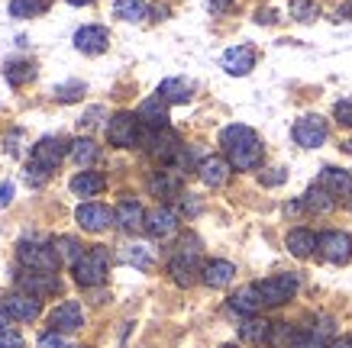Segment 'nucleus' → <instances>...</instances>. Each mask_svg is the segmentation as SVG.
Here are the masks:
<instances>
[{
	"label": "nucleus",
	"instance_id": "a19ab883",
	"mask_svg": "<svg viewBox=\"0 0 352 348\" xmlns=\"http://www.w3.org/2000/svg\"><path fill=\"white\" fill-rule=\"evenodd\" d=\"M333 116L340 119L342 126H352V100H340V104L333 106Z\"/></svg>",
	"mask_w": 352,
	"mask_h": 348
},
{
	"label": "nucleus",
	"instance_id": "72a5a7b5",
	"mask_svg": "<svg viewBox=\"0 0 352 348\" xmlns=\"http://www.w3.org/2000/svg\"><path fill=\"white\" fill-rule=\"evenodd\" d=\"M52 248H55V255H58V262H68V264H75L78 258H81V242L78 239H72V235H58L52 242Z\"/></svg>",
	"mask_w": 352,
	"mask_h": 348
},
{
	"label": "nucleus",
	"instance_id": "7ed1b4c3",
	"mask_svg": "<svg viewBox=\"0 0 352 348\" xmlns=\"http://www.w3.org/2000/svg\"><path fill=\"white\" fill-rule=\"evenodd\" d=\"M197 255H201L197 239H188V242L182 245V252L168 262V275L175 277V284L178 287H191L194 281H197V275L204 271V268H197Z\"/></svg>",
	"mask_w": 352,
	"mask_h": 348
},
{
	"label": "nucleus",
	"instance_id": "79ce46f5",
	"mask_svg": "<svg viewBox=\"0 0 352 348\" xmlns=\"http://www.w3.org/2000/svg\"><path fill=\"white\" fill-rule=\"evenodd\" d=\"M294 348H330V345L323 342V336H317V332H307V336H298Z\"/></svg>",
	"mask_w": 352,
	"mask_h": 348
},
{
	"label": "nucleus",
	"instance_id": "37998d69",
	"mask_svg": "<svg viewBox=\"0 0 352 348\" xmlns=\"http://www.w3.org/2000/svg\"><path fill=\"white\" fill-rule=\"evenodd\" d=\"M10 200H13V184L7 181V184H0V207H7Z\"/></svg>",
	"mask_w": 352,
	"mask_h": 348
},
{
	"label": "nucleus",
	"instance_id": "cd10ccee",
	"mask_svg": "<svg viewBox=\"0 0 352 348\" xmlns=\"http://www.w3.org/2000/svg\"><path fill=\"white\" fill-rule=\"evenodd\" d=\"M191 81H184V78H168V81H162L159 84V97L165 104H188L191 100Z\"/></svg>",
	"mask_w": 352,
	"mask_h": 348
},
{
	"label": "nucleus",
	"instance_id": "3c124183",
	"mask_svg": "<svg viewBox=\"0 0 352 348\" xmlns=\"http://www.w3.org/2000/svg\"><path fill=\"white\" fill-rule=\"evenodd\" d=\"M223 348H239V345H223Z\"/></svg>",
	"mask_w": 352,
	"mask_h": 348
},
{
	"label": "nucleus",
	"instance_id": "49530a36",
	"mask_svg": "<svg viewBox=\"0 0 352 348\" xmlns=\"http://www.w3.org/2000/svg\"><path fill=\"white\" fill-rule=\"evenodd\" d=\"M330 348H352V338H336Z\"/></svg>",
	"mask_w": 352,
	"mask_h": 348
},
{
	"label": "nucleus",
	"instance_id": "6e6552de",
	"mask_svg": "<svg viewBox=\"0 0 352 348\" xmlns=\"http://www.w3.org/2000/svg\"><path fill=\"white\" fill-rule=\"evenodd\" d=\"M0 310H3V313H7L10 319L30 323V319H36L39 313H43V300H39V297H32V294H23V290H16V294H7V297H3Z\"/></svg>",
	"mask_w": 352,
	"mask_h": 348
},
{
	"label": "nucleus",
	"instance_id": "412c9836",
	"mask_svg": "<svg viewBox=\"0 0 352 348\" xmlns=\"http://www.w3.org/2000/svg\"><path fill=\"white\" fill-rule=\"evenodd\" d=\"M320 187L327 190L330 197H352V174L342 168H323Z\"/></svg>",
	"mask_w": 352,
	"mask_h": 348
},
{
	"label": "nucleus",
	"instance_id": "b1692460",
	"mask_svg": "<svg viewBox=\"0 0 352 348\" xmlns=\"http://www.w3.org/2000/svg\"><path fill=\"white\" fill-rule=\"evenodd\" d=\"M68 187L78 197H97L100 190L107 187V181H104V174H97V171H78L75 178L68 181Z\"/></svg>",
	"mask_w": 352,
	"mask_h": 348
},
{
	"label": "nucleus",
	"instance_id": "2f4dec72",
	"mask_svg": "<svg viewBox=\"0 0 352 348\" xmlns=\"http://www.w3.org/2000/svg\"><path fill=\"white\" fill-rule=\"evenodd\" d=\"M120 262H126V264H133V268L149 271L152 264H155V258H152V252L146 248V245H126V248L120 252Z\"/></svg>",
	"mask_w": 352,
	"mask_h": 348
},
{
	"label": "nucleus",
	"instance_id": "20e7f679",
	"mask_svg": "<svg viewBox=\"0 0 352 348\" xmlns=\"http://www.w3.org/2000/svg\"><path fill=\"white\" fill-rule=\"evenodd\" d=\"M256 287H258L265 306H281L298 294V277L294 275H272V277H265V281H258Z\"/></svg>",
	"mask_w": 352,
	"mask_h": 348
},
{
	"label": "nucleus",
	"instance_id": "4be33fe9",
	"mask_svg": "<svg viewBox=\"0 0 352 348\" xmlns=\"http://www.w3.org/2000/svg\"><path fill=\"white\" fill-rule=\"evenodd\" d=\"M262 294H258L256 284H245L239 287L233 297H230V310H236V313H243V316H256L258 310H262Z\"/></svg>",
	"mask_w": 352,
	"mask_h": 348
},
{
	"label": "nucleus",
	"instance_id": "a18cd8bd",
	"mask_svg": "<svg viewBox=\"0 0 352 348\" xmlns=\"http://www.w3.org/2000/svg\"><path fill=\"white\" fill-rule=\"evenodd\" d=\"M230 3H233V0H207V7H210V10H217V13L230 10Z\"/></svg>",
	"mask_w": 352,
	"mask_h": 348
},
{
	"label": "nucleus",
	"instance_id": "5701e85b",
	"mask_svg": "<svg viewBox=\"0 0 352 348\" xmlns=\"http://www.w3.org/2000/svg\"><path fill=\"white\" fill-rule=\"evenodd\" d=\"M233 277H236V268L230 262H223V258H220V262H207L204 264V271H201V281L207 287H214V290L226 287Z\"/></svg>",
	"mask_w": 352,
	"mask_h": 348
},
{
	"label": "nucleus",
	"instance_id": "c03bdc74",
	"mask_svg": "<svg viewBox=\"0 0 352 348\" xmlns=\"http://www.w3.org/2000/svg\"><path fill=\"white\" fill-rule=\"evenodd\" d=\"M285 181V171L275 168V174H262V184H281Z\"/></svg>",
	"mask_w": 352,
	"mask_h": 348
},
{
	"label": "nucleus",
	"instance_id": "4468645a",
	"mask_svg": "<svg viewBox=\"0 0 352 348\" xmlns=\"http://www.w3.org/2000/svg\"><path fill=\"white\" fill-rule=\"evenodd\" d=\"M146 232L152 239H171L178 232V213L171 207H155L152 213H146Z\"/></svg>",
	"mask_w": 352,
	"mask_h": 348
},
{
	"label": "nucleus",
	"instance_id": "39448f33",
	"mask_svg": "<svg viewBox=\"0 0 352 348\" xmlns=\"http://www.w3.org/2000/svg\"><path fill=\"white\" fill-rule=\"evenodd\" d=\"M142 146L149 148L152 159L165 161V165H171V161L178 159V152H182V139L175 136L171 129H155V132H146V139H142Z\"/></svg>",
	"mask_w": 352,
	"mask_h": 348
},
{
	"label": "nucleus",
	"instance_id": "603ef678",
	"mask_svg": "<svg viewBox=\"0 0 352 348\" xmlns=\"http://www.w3.org/2000/svg\"><path fill=\"white\" fill-rule=\"evenodd\" d=\"M349 210H352V197H349Z\"/></svg>",
	"mask_w": 352,
	"mask_h": 348
},
{
	"label": "nucleus",
	"instance_id": "7c9ffc66",
	"mask_svg": "<svg viewBox=\"0 0 352 348\" xmlns=\"http://www.w3.org/2000/svg\"><path fill=\"white\" fill-rule=\"evenodd\" d=\"M45 10H49V0H10V16H16V20L43 16Z\"/></svg>",
	"mask_w": 352,
	"mask_h": 348
},
{
	"label": "nucleus",
	"instance_id": "bb28decb",
	"mask_svg": "<svg viewBox=\"0 0 352 348\" xmlns=\"http://www.w3.org/2000/svg\"><path fill=\"white\" fill-rule=\"evenodd\" d=\"M149 187L155 197H178V190H182V171H175V168L159 171V174L149 181Z\"/></svg>",
	"mask_w": 352,
	"mask_h": 348
},
{
	"label": "nucleus",
	"instance_id": "dca6fc26",
	"mask_svg": "<svg viewBox=\"0 0 352 348\" xmlns=\"http://www.w3.org/2000/svg\"><path fill=\"white\" fill-rule=\"evenodd\" d=\"M136 116L149 132H155V129H168V104H165L159 94L149 97V100H142V106H139Z\"/></svg>",
	"mask_w": 352,
	"mask_h": 348
},
{
	"label": "nucleus",
	"instance_id": "f3484780",
	"mask_svg": "<svg viewBox=\"0 0 352 348\" xmlns=\"http://www.w3.org/2000/svg\"><path fill=\"white\" fill-rule=\"evenodd\" d=\"M107 43H110V36L104 26H81L75 32V49L85 55H100L107 49Z\"/></svg>",
	"mask_w": 352,
	"mask_h": 348
},
{
	"label": "nucleus",
	"instance_id": "393cba45",
	"mask_svg": "<svg viewBox=\"0 0 352 348\" xmlns=\"http://www.w3.org/2000/svg\"><path fill=\"white\" fill-rule=\"evenodd\" d=\"M272 323H265V319L258 316H245L243 326H239V338L243 342H249V345H265L268 338H272Z\"/></svg>",
	"mask_w": 352,
	"mask_h": 348
},
{
	"label": "nucleus",
	"instance_id": "1a4fd4ad",
	"mask_svg": "<svg viewBox=\"0 0 352 348\" xmlns=\"http://www.w3.org/2000/svg\"><path fill=\"white\" fill-rule=\"evenodd\" d=\"M291 136L300 148H320L327 142V123L320 116H300L294 129H291Z\"/></svg>",
	"mask_w": 352,
	"mask_h": 348
},
{
	"label": "nucleus",
	"instance_id": "8fccbe9b",
	"mask_svg": "<svg viewBox=\"0 0 352 348\" xmlns=\"http://www.w3.org/2000/svg\"><path fill=\"white\" fill-rule=\"evenodd\" d=\"M346 148H349V152H352V139H349V142H346Z\"/></svg>",
	"mask_w": 352,
	"mask_h": 348
},
{
	"label": "nucleus",
	"instance_id": "a211bd4d",
	"mask_svg": "<svg viewBox=\"0 0 352 348\" xmlns=\"http://www.w3.org/2000/svg\"><path fill=\"white\" fill-rule=\"evenodd\" d=\"M256 68V52L249 49V45H233V49H226L223 52V71L226 74H236V78H243Z\"/></svg>",
	"mask_w": 352,
	"mask_h": 348
},
{
	"label": "nucleus",
	"instance_id": "c756f323",
	"mask_svg": "<svg viewBox=\"0 0 352 348\" xmlns=\"http://www.w3.org/2000/svg\"><path fill=\"white\" fill-rule=\"evenodd\" d=\"M304 210H310V213H330L333 210V203H336V197H330L327 190L317 184V187H310L307 194H304Z\"/></svg>",
	"mask_w": 352,
	"mask_h": 348
},
{
	"label": "nucleus",
	"instance_id": "f03ea898",
	"mask_svg": "<svg viewBox=\"0 0 352 348\" xmlns=\"http://www.w3.org/2000/svg\"><path fill=\"white\" fill-rule=\"evenodd\" d=\"M107 139H110V146H117V148H136V146H142L146 132H142V123H139L136 113L120 110L107 123Z\"/></svg>",
	"mask_w": 352,
	"mask_h": 348
},
{
	"label": "nucleus",
	"instance_id": "de8ad7c7",
	"mask_svg": "<svg viewBox=\"0 0 352 348\" xmlns=\"http://www.w3.org/2000/svg\"><path fill=\"white\" fill-rule=\"evenodd\" d=\"M72 7H87V3H94V0H68Z\"/></svg>",
	"mask_w": 352,
	"mask_h": 348
},
{
	"label": "nucleus",
	"instance_id": "0eeeda50",
	"mask_svg": "<svg viewBox=\"0 0 352 348\" xmlns=\"http://www.w3.org/2000/svg\"><path fill=\"white\" fill-rule=\"evenodd\" d=\"M20 262L30 271H58V255L45 242H20Z\"/></svg>",
	"mask_w": 352,
	"mask_h": 348
},
{
	"label": "nucleus",
	"instance_id": "f704fd0d",
	"mask_svg": "<svg viewBox=\"0 0 352 348\" xmlns=\"http://www.w3.org/2000/svg\"><path fill=\"white\" fill-rule=\"evenodd\" d=\"M113 13H117L120 20L139 23L149 13V7H146V0H117V3H113Z\"/></svg>",
	"mask_w": 352,
	"mask_h": 348
},
{
	"label": "nucleus",
	"instance_id": "c9c22d12",
	"mask_svg": "<svg viewBox=\"0 0 352 348\" xmlns=\"http://www.w3.org/2000/svg\"><path fill=\"white\" fill-rule=\"evenodd\" d=\"M32 74H36L32 62H10L7 68H3V78H7L13 87H20V84H26V81H32Z\"/></svg>",
	"mask_w": 352,
	"mask_h": 348
},
{
	"label": "nucleus",
	"instance_id": "4c0bfd02",
	"mask_svg": "<svg viewBox=\"0 0 352 348\" xmlns=\"http://www.w3.org/2000/svg\"><path fill=\"white\" fill-rule=\"evenodd\" d=\"M0 348H26L23 345V336L16 332V329H0Z\"/></svg>",
	"mask_w": 352,
	"mask_h": 348
},
{
	"label": "nucleus",
	"instance_id": "ddd939ff",
	"mask_svg": "<svg viewBox=\"0 0 352 348\" xmlns=\"http://www.w3.org/2000/svg\"><path fill=\"white\" fill-rule=\"evenodd\" d=\"M49 326L55 332H75V329L85 326V310L78 300H65L52 310V316H49Z\"/></svg>",
	"mask_w": 352,
	"mask_h": 348
},
{
	"label": "nucleus",
	"instance_id": "aec40b11",
	"mask_svg": "<svg viewBox=\"0 0 352 348\" xmlns=\"http://www.w3.org/2000/svg\"><path fill=\"white\" fill-rule=\"evenodd\" d=\"M230 165L236 171H252L262 165V146H258V139H249L243 146L230 148Z\"/></svg>",
	"mask_w": 352,
	"mask_h": 348
},
{
	"label": "nucleus",
	"instance_id": "ea45409f",
	"mask_svg": "<svg viewBox=\"0 0 352 348\" xmlns=\"http://www.w3.org/2000/svg\"><path fill=\"white\" fill-rule=\"evenodd\" d=\"M85 94V84H62V87H55V97H58V100H78V97Z\"/></svg>",
	"mask_w": 352,
	"mask_h": 348
},
{
	"label": "nucleus",
	"instance_id": "c85d7f7f",
	"mask_svg": "<svg viewBox=\"0 0 352 348\" xmlns=\"http://www.w3.org/2000/svg\"><path fill=\"white\" fill-rule=\"evenodd\" d=\"M314 248H317V235L310 229H291L288 232V252L294 255V258H310Z\"/></svg>",
	"mask_w": 352,
	"mask_h": 348
},
{
	"label": "nucleus",
	"instance_id": "473e14b6",
	"mask_svg": "<svg viewBox=\"0 0 352 348\" xmlns=\"http://www.w3.org/2000/svg\"><path fill=\"white\" fill-rule=\"evenodd\" d=\"M249 139H256V132L249 126H243V123H233V126H226L223 132H220V146L230 152V148L243 146V142H249Z\"/></svg>",
	"mask_w": 352,
	"mask_h": 348
},
{
	"label": "nucleus",
	"instance_id": "f257e3e1",
	"mask_svg": "<svg viewBox=\"0 0 352 348\" xmlns=\"http://www.w3.org/2000/svg\"><path fill=\"white\" fill-rule=\"evenodd\" d=\"M72 271H75V281L81 287H100L107 281V271H110V258L104 248H87L75 264H72Z\"/></svg>",
	"mask_w": 352,
	"mask_h": 348
},
{
	"label": "nucleus",
	"instance_id": "a878e982",
	"mask_svg": "<svg viewBox=\"0 0 352 348\" xmlns=\"http://www.w3.org/2000/svg\"><path fill=\"white\" fill-rule=\"evenodd\" d=\"M68 155H72V161H75L78 168L87 171L97 161V155H100V146H97L94 139H75V142L68 146Z\"/></svg>",
	"mask_w": 352,
	"mask_h": 348
},
{
	"label": "nucleus",
	"instance_id": "423d86ee",
	"mask_svg": "<svg viewBox=\"0 0 352 348\" xmlns=\"http://www.w3.org/2000/svg\"><path fill=\"white\" fill-rule=\"evenodd\" d=\"M317 248H320V255L330 264H346L352 258L349 232H340V229H330V232H323V235H317Z\"/></svg>",
	"mask_w": 352,
	"mask_h": 348
},
{
	"label": "nucleus",
	"instance_id": "6ab92c4d",
	"mask_svg": "<svg viewBox=\"0 0 352 348\" xmlns=\"http://www.w3.org/2000/svg\"><path fill=\"white\" fill-rule=\"evenodd\" d=\"M117 222L123 232H142L146 229V210H142V203L126 197V200H120L117 207Z\"/></svg>",
	"mask_w": 352,
	"mask_h": 348
},
{
	"label": "nucleus",
	"instance_id": "2eb2a0df",
	"mask_svg": "<svg viewBox=\"0 0 352 348\" xmlns=\"http://www.w3.org/2000/svg\"><path fill=\"white\" fill-rule=\"evenodd\" d=\"M197 174H201V181L207 187H223L226 181H230V174H233V165L223 155H210V159H204L197 165Z\"/></svg>",
	"mask_w": 352,
	"mask_h": 348
},
{
	"label": "nucleus",
	"instance_id": "9b49d317",
	"mask_svg": "<svg viewBox=\"0 0 352 348\" xmlns=\"http://www.w3.org/2000/svg\"><path fill=\"white\" fill-rule=\"evenodd\" d=\"M65 142L62 139H55V136H45V139H39L36 146H32V155H30V161L32 165H39V168H45L49 174H52L55 168H58V161L65 159Z\"/></svg>",
	"mask_w": 352,
	"mask_h": 348
},
{
	"label": "nucleus",
	"instance_id": "9d476101",
	"mask_svg": "<svg viewBox=\"0 0 352 348\" xmlns=\"http://www.w3.org/2000/svg\"><path fill=\"white\" fill-rule=\"evenodd\" d=\"M16 284H20L23 294H32V297H49L55 290H62V281L55 271H26V275L16 277Z\"/></svg>",
	"mask_w": 352,
	"mask_h": 348
},
{
	"label": "nucleus",
	"instance_id": "e433bc0d",
	"mask_svg": "<svg viewBox=\"0 0 352 348\" xmlns=\"http://www.w3.org/2000/svg\"><path fill=\"white\" fill-rule=\"evenodd\" d=\"M291 16L300 23H310L317 16V3H314V0H294V3H291Z\"/></svg>",
	"mask_w": 352,
	"mask_h": 348
},
{
	"label": "nucleus",
	"instance_id": "f8f14e48",
	"mask_svg": "<svg viewBox=\"0 0 352 348\" xmlns=\"http://www.w3.org/2000/svg\"><path fill=\"white\" fill-rule=\"evenodd\" d=\"M75 220L85 232H104L110 222L117 220V213L110 210V207H104V203H81L75 213Z\"/></svg>",
	"mask_w": 352,
	"mask_h": 348
},
{
	"label": "nucleus",
	"instance_id": "09e8293b",
	"mask_svg": "<svg viewBox=\"0 0 352 348\" xmlns=\"http://www.w3.org/2000/svg\"><path fill=\"white\" fill-rule=\"evenodd\" d=\"M7 319H10V316H7V313L0 310V329H7Z\"/></svg>",
	"mask_w": 352,
	"mask_h": 348
},
{
	"label": "nucleus",
	"instance_id": "58836bf2",
	"mask_svg": "<svg viewBox=\"0 0 352 348\" xmlns=\"http://www.w3.org/2000/svg\"><path fill=\"white\" fill-rule=\"evenodd\" d=\"M39 348H68V342H65V332H55V329H49V332L39 338Z\"/></svg>",
	"mask_w": 352,
	"mask_h": 348
}]
</instances>
